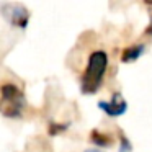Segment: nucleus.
I'll use <instances>...</instances> for the list:
<instances>
[{
    "mask_svg": "<svg viewBox=\"0 0 152 152\" xmlns=\"http://www.w3.org/2000/svg\"><path fill=\"white\" fill-rule=\"evenodd\" d=\"M142 2H144L145 5H152V0H142Z\"/></svg>",
    "mask_w": 152,
    "mask_h": 152,
    "instance_id": "11",
    "label": "nucleus"
},
{
    "mask_svg": "<svg viewBox=\"0 0 152 152\" xmlns=\"http://www.w3.org/2000/svg\"><path fill=\"white\" fill-rule=\"evenodd\" d=\"M90 142L96 147H110L113 144V139L110 134H105L100 129H92L90 131Z\"/></svg>",
    "mask_w": 152,
    "mask_h": 152,
    "instance_id": "6",
    "label": "nucleus"
},
{
    "mask_svg": "<svg viewBox=\"0 0 152 152\" xmlns=\"http://www.w3.org/2000/svg\"><path fill=\"white\" fill-rule=\"evenodd\" d=\"M25 95L23 90L15 83H4L0 87V113L5 118L17 119L23 115Z\"/></svg>",
    "mask_w": 152,
    "mask_h": 152,
    "instance_id": "2",
    "label": "nucleus"
},
{
    "mask_svg": "<svg viewBox=\"0 0 152 152\" xmlns=\"http://www.w3.org/2000/svg\"><path fill=\"white\" fill-rule=\"evenodd\" d=\"M119 152H132V144L123 132H119Z\"/></svg>",
    "mask_w": 152,
    "mask_h": 152,
    "instance_id": "8",
    "label": "nucleus"
},
{
    "mask_svg": "<svg viewBox=\"0 0 152 152\" xmlns=\"http://www.w3.org/2000/svg\"><path fill=\"white\" fill-rule=\"evenodd\" d=\"M69 129V123H56L53 121L48 128V134L49 136H57V134H62L64 131Z\"/></svg>",
    "mask_w": 152,
    "mask_h": 152,
    "instance_id": "7",
    "label": "nucleus"
},
{
    "mask_svg": "<svg viewBox=\"0 0 152 152\" xmlns=\"http://www.w3.org/2000/svg\"><path fill=\"white\" fill-rule=\"evenodd\" d=\"M2 15L4 18L8 21V25L15 28H20L25 30L30 25V18L31 13L25 5L21 4H15V2H7V4L2 5Z\"/></svg>",
    "mask_w": 152,
    "mask_h": 152,
    "instance_id": "3",
    "label": "nucleus"
},
{
    "mask_svg": "<svg viewBox=\"0 0 152 152\" xmlns=\"http://www.w3.org/2000/svg\"><path fill=\"white\" fill-rule=\"evenodd\" d=\"M98 108L105 113L108 118H119V116L126 115L128 111V102L123 96L121 92H115L111 95L110 100H100L98 102Z\"/></svg>",
    "mask_w": 152,
    "mask_h": 152,
    "instance_id": "4",
    "label": "nucleus"
},
{
    "mask_svg": "<svg viewBox=\"0 0 152 152\" xmlns=\"http://www.w3.org/2000/svg\"><path fill=\"white\" fill-rule=\"evenodd\" d=\"M85 152H102V151H98V149H87Z\"/></svg>",
    "mask_w": 152,
    "mask_h": 152,
    "instance_id": "10",
    "label": "nucleus"
},
{
    "mask_svg": "<svg viewBox=\"0 0 152 152\" xmlns=\"http://www.w3.org/2000/svg\"><path fill=\"white\" fill-rule=\"evenodd\" d=\"M144 34H147V36H151V34H152V20H151V23H149V26L145 28Z\"/></svg>",
    "mask_w": 152,
    "mask_h": 152,
    "instance_id": "9",
    "label": "nucleus"
},
{
    "mask_svg": "<svg viewBox=\"0 0 152 152\" xmlns=\"http://www.w3.org/2000/svg\"><path fill=\"white\" fill-rule=\"evenodd\" d=\"M108 69V53L95 49L87 59V67L80 77V92L83 95H95L103 85V77Z\"/></svg>",
    "mask_w": 152,
    "mask_h": 152,
    "instance_id": "1",
    "label": "nucleus"
},
{
    "mask_svg": "<svg viewBox=\"0 0 152 152\" xmlns=\"http://www.w3.org/2000/svg\"><path fill=\"white\" fill-rule=\"evenodd\" d=\"M145 53V44L137 43V44H132V46H128L121 51V62L123 64H131L136 62L139 57H142Z\"/></svg>",
    "mask_w": 152,
    "mask_h": 152,
    "instance_id": "5",
    "label": "nucleus"
}]
</instances>
